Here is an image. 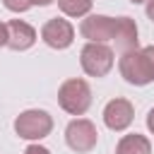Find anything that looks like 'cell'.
I'll return each instance as SVG.
<instances>
[{
	"label": "cell",
	"instance_id": "cell-1",
	"mask_svg": "<svg viewBox=\"0 0 154 154\" xmlns=\"http://www.w3.org/2000/svg\"><path fill=\"white\" fill-rule=\"evenodd\" d=\"M120 77L132 87H144L154 82V46L132 48L120 53L118 60Z\"/></svg>",
	"mask_w": 154,
	"mask_h": 154
},
{
	"label": "cell",
	"instance_id": "cell-2",
	"mask_svg": "<svg viewBox=\"0 0 154 154\" xmlns=\"http://www.w3.org/2000/svg\"><path fill=\"white\" fill-rule=\"evenodd\" d=\"M58 103L70 116H84L91 106V87L82 77H70L58 87Z\"/></svg>",
	"mask_w": 154,
	"mask_h": 154
},
{
	"label": "cell",
	"instance_id": "cell-3",
	"mask_svg": "<svg viewBox=\"0 0 154 154\" xmlns=\"http://www.w3.org/2000/svg\"><path fill=\"white\" fill-rule=\"evenodd\" d=\"M14 132L22 140L41 142L53 132V116L43 108H26L14 118Z\"/></svg>",
	"mask_w": 154,
	"mask_h": 154
},
{
	"label": "cell",
	"instance_id": "cell-4",
	"mask_svg": "<svg viewBox=\"0 0 154 154\" xmlns=\"http://www.w3.org/2000/svg\"><path fill=\"white\" fill-rule=\"evenodd\" d=\"M79 65L89 77H106L116 65V53L108 43L87 41L84 48L79 51Z\"/></svg>",
	"mask_w": 154,
	"mask_h": 154
},
{
	"label": "cell",
	"instance_id": "cell-5",
	"mask_svg": "<svg viewBox=\"0 0 154 154\" xmlns=\"http://www.w3.org/2000/svg\"><path fill=\"white\" fill-rule=\"evenodd\" d=\"M65 142H67V147L72 149V152H77V154H87V152H91L94 147H96V142H99V130H96V125L89 120V118H72L70 123H67V128H65Z\"/></svg>",
	"mask_w": 154,
	"mask_h": 154
},
{
	"label": "cell",
	"instance_id": "cell-6",
	"mask_svg": "<svg viewBox=\"0 0 154 154\" xmlns=\"http://www.w3.org/2000/svg\"><path fill=\"white\" fill-rule=\"evenodd\" d=\"M41 41L53 51H65L75 41V26L63 17H53L41 26Z\"/></svg>",
	"mask_w": 154,
	"mask_h": 154
},
{
	"label": "cell",
	"instance_id": "cell-7",
	"mask_svg": "<svg viewBox=\"0 0 154 154\" xmlns=\"http://www.w3.org/2000/svg\"><path fill=\"white\" fill-rule=\"evenodd\" d=\"M132 120H135V106L128 99L118 96V99H111L103 106V123H106L108 130L123 132V130H128L132 125Z\"/></svg>",
	"mask_w": 154,
	"mask_h": 154
},
{
	"label": "cell",
	"instance_id": "cell-8",
	"mask_svg": "<svg viewBox=\"0 0 154 154\" xmlns=\"http://www.w3.org/2000/svg\"><path fill=\"white\" fill-rule=\"evenodd\" d=\"M113 29H116V19L108 14H87L79 24V34L94 43H108L113 38Z\"/></svg>",
	"mask_w": 154,
	"mask_h": 154
},
{
	"label": "cell",
	"instance_id": "cell-9",
	"mask_svg": "<svg viewBox=\"0 0 154 154\" xmlns=\"http://www.w3.org/2000/svg\"><path fill=\"white\" fill-rule=\"evenodd\" d=\"M36 38H38V34L29 22H24V19H10L7 22V48L22 53V51H29L36 43Z\"/></svg>",
	"mask_w": 154,
	"mask_h": 154
},
{
	"label": "cell",
	"instance_id": "cell-10",
	"mask_svg": "<svg viewBox=\"0 0 154 154\" xmlns=\"http://www.w3.org/2000/svg\"><path fill=\"white\" fill-rule=\"evenodd\" d=\"M111 41L116 43V48L120 53L132 51V48H140L135 19H130V17H116V29H113V38Z\"/></svg>",
	"mask_w": 154,
	"mask_h": 154
},
{
	"label": "cell",
	"instance_id": "cell-11",
	"mask_svg": "<svg viewBox=\"0 0 154 154\" xmlns=\"http://www.w3.org/2000/svg\"><path fill=\"white\" fill-rule=\"evenodd\" d=\"M116 154H152V142L140 132H130L118 140Z\"/></svg>",
	"mask_w": 154,
	"mask_h": 154
},
{
	"label": "cell",
	"instance_id": "cell-12",
	"mask_svg": "<svg viewBox=\"0 0 154 154\" xmlns=\"http://www.w3.org/2000/svg\"><path fill=\"white\" fill-rule=\"evenodd\" d=\"M55 2L65 17H75V19L87 17L91 12V5H94V0H55Z\"/></svg>",
	"mask_w": 154,
	"mask_h": 154
},
{
	"label": "cell",
	"instance_id": "cell-13",
	"mask_svg": "<svg viewBox=\"0 0 154 154\" xmlns=\"http://www.w3.org/2000/svg\"><path fill=\"white\" fill-rule=\"evenodd\" d=\"M2 5L10 10V12H26L31 5V0H2Z\"/></svg>",
	"mask_w": 154,
	"mask_h": 154
},
{
	"label": "cell",
	"instance_id": "cell-14",
	"mask_svg": "<svg viewBox=\"0 0 154 154\" xmlns=\"http://www.w3.org/2000/svg\"><path fill=\"white\" fill-rule=\"evenodd\" d=\"M24 154H51V149L43 147V144H38V142H31V144L24 149Z\"/></svg>",
	"mask_w": 154,
	"mask_h": 154
},
{
	"label": "cell",
	"instance_id": "cell-15",
	"mask_svg": "<svg viewBox=\"0 0 154 154\" xmlns=\"http://www.w3.org/2000/svg\"><path fill=\"white\" fill-rule=\"evenodd\" d=\"M2 46H7V24L5 22H0V48Z\"/></svg>",
	"mask_w": 154,
	"mask_h": 154
},
{
	"label": "cell",
	"instance_id": "cell-16",
	"mask_svg": "<svg viewBox=\"0 0 154 154\" xmlns=\"http://www.w3.org/2000/svg\"><path fill=\"white\" fill-rule=\"evenodd\" d=\"M147 130L154 135V108H149V113H147Z\"/></svg>",
	"mask_w": 154,
	"mask_h": 154
},
{
	"label": "cell",
	"instance_id": "cell-17",
	"mask_svg": "<svg viewBox=\"0 0 154 154\" xmlns=\"http://www.w3.org/2000/svg\"><path fill=\"white\" fill-rule=\"evenodd\" d=\"M55 0H31V5H36V7H48V5H53Z\"/></svg>",
	"mask_w": 154,
	"mask_h": 154
},
{
	"label": "cell",
	"instance_id": "cell-18",
	"mask_svg": "<svg viewBox=\"0 0 154 154\" xmlns=\"http://www.w3.org/2000/svg\"><path fill=\"white\" fill-rule=\"evenodd\" d=\"M147 17L154 22V0H147Z\"/></svg>",
	"mask_w": 154,
	"mask_h": 154
},
{
	"label": "cell",
	"instance_id": "cell-19",
	"mask_svg": "<svg viewBox=\"0 0 154 154\" xmlns=\"http://www.w3.org/2000/svg\"><path fill=\"white\" fill-rule=\"evenodd\" d=\"M132 5H142V2H147V0H130Z\"/></svg>",
	"mask_w": 154,
	"mask_h": 154
}]
</instances>
